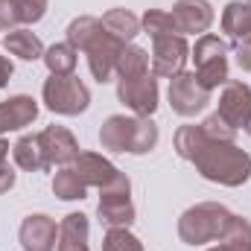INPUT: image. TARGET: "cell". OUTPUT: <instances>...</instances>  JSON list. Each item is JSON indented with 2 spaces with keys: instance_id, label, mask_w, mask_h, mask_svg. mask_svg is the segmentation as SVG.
<instances>
[{
  "instance_id": "603a6c76",
  "label": "cell",
  "mask_w": 251,
  "mask_h": 251,
  "mask_svg": "<svg viewBox=\"0 0 251 251\" xmlns=\"http://www.w3.org/2000/svg\"><path fill=\"white\" fill-rule=\"evenodd\" d=\"M53 193L62 199V201H82L85 193H88V184L79 178V173L70 167H62L56 176H53Z\"/></svg>"
},
{
  "instance_id": "4dcf8cb0",
  "label": "cell",
  "mask_w": 251,
  "mask_h": 251,
  "mask_svg": "<svg viewBox=\"0 0 251 251\" xmlns=\"http://www.w3.org/2000/svg\"><path fill=\"white\" fill-rule=\"evenodd\" d=\"M21 26V15H18V3L15 0H0V29L12 32Z\"/></svg>"
},
{
  "instance_id": "4fadbf2b",
  "label": "cell",
  "mask_w": 251,
  "mask_h": 251,
  "mask_svg": "<svg viewBox=\"0 0 251 251\" xmlns=\"http://www.w3.org/2000/svg\"><path fill=\"white\" fill-rule=\"evenodd\" d=\"M173 18L181 35H204L216 15L207 0H178L173 6Z\"/></svg>"
},
{
  "instance_id": "7a4b0ae2",
  "label": "cell",
  "mask_w": 251,
  "mask_h": 251,
  "mask_svg": "<svg viewBox=\"0 0 251 251\" xmlns=\"http://www.w3.org/2000/svg\"><path fill=\"white\" fill-rule=\"evenodd\" d=\"M67 44H73L76 50H82L88 56V67H91V73L100 85L111 82L117 59H120V53L126 47L123 41H117L111 32L102 29L100 18H91V15L73 18L67 24Z\"/></svg>"
},
{
  "instance_id": "7c38bea8",
  "label": "cell",
  "mask_w": 251,
  "mask_h": 251,
  "mask_svg": "<svg viewBox=\"0 0 251 251\" xmlns=\"http://www.w3.org/2000/svg\"><path fill=\"white\" fill-rule=\"evenodd\" d=\"M231 128H246L251 120V88L246 82H228L222 97H219V111H216Z\"/></svg>"
},
{
  "instance_id": "d6a6232c",
  "label": "cell",
  "mask_w": 251,
  "mask_h": 251,
  "mask_svg": "<svg viewBox=\"0 0 251 251\" xmlns=\"http://www.w3.org/2000/svg\"><path fill=\"white\" fill-rule=\"evenodd\" d=\"M234 50H237V64H240L243 70H249V73H251V41L234 44Z\"/></svg>"
},
{
  "instance_id": "f546056e",
  "label": "cell",
  "mask_w": 251,
  "mask_h": 251,
  "mask_svg": "<svg viewBox=\"0 0 251 251\" xmlns=\"http://www.w3.org/2000/svg\"><path fill=\"white\" fill-rule=\"evenodd\" d=\"M15 3H18L21 26H26V24H38V21L47 15V6H50V0H15Z\"/></svg>"
},
{
  "instance_id": "d590c367",
  "label": "cell",
  "mask_w": 251,
  "mask_h": 251,
  "mask_svg": "<svg viewBox=\"0 0 251 251\" xmlns=\"http://www.w3.org/2000/svg\"><path fill=\"white\" fill-rule=\"evenodd\" d=\"M246 131H249V134H251V120H249V126H246Z\"/></svg>"
},
{
  "instance_id": "5b68a950",
  "label": "cell",
  "mask_w": 251,
  "mask_h": 251,
  "mask_svg": "<svg viewBox=\"0 0 251 251\" xmlns=\"http://www.w3.org/2000/svg\"><path fill=\"white\" fill-rule=\"evenodd\" d=\"M41 97L53 114H64V117H76V114L88 111V105H91V91L85 88V82L76 73L50 76L41 88Z\"/></svg>"
},
{
  "instance_id": "7402d4cb",
  "label": "cell",
  "mask_w": 251,
  "mask_h": 251,
  "mask_svg": "<svg viewBox=\"0 0 251 251\" xmlns=\"http://www.w3.org/2000/svg\"><path fill=\"white\" fill-rule=\"evenodd\" d=\"M207 251H251V222L243 216H234L228 231L219 237V246Z\"/></svg>"
},
{
  "instance_id": "836d02e7",
  "label": "cell",
  "mask_w": 251,
  "mask_h": 251,
  "mask_svg": "<svg viewBox=\"0 0 251 251\" xmlns=\"http://www.w3.org/2000/svg\"><path fill=\"white\" fill-rule=\"evenodd\" d=\"M12 73H15V64L9 62L6 56H0V88H6V85H9Z\"/></svg>"
},
{
  "instance_id": "2e32d148",
  "label": "cell",
  "mask_w": 251,
  "mask_h": 251,
  "mask_svg": "<svg viewBox=\"0 0 251 251\" xmlns=\"http://www.w3.org/2000/svg\"><path fill=\"white\" fill-rule=\"evenodd\" d=\"M88 216L85 213H67L59 222V243L56 251H91L88 249Z\"/></svg>"
},
{
  "instance_id": "8992f818",
  "label": "cell",
  "mask_w": 251,
  "mask_h": 251,
  "mask_svg": "<svg viewBox=\"0 0 251 251\" xmlns=\"http://www.w3.org/2000/svg\"><path fill=\"white\" fill-rule=\"evenodd\" d=\"M97 216L102 225L108 228H128L134 222V204H131V181L128 176L120 173L117 181H111L108 187L100 190V204H97Z\"/></svg>"
},
{
  "instance_id": "277c9868",
  "label": "cell",
  "mask_w": 251,
  "mask_h": 251,
  "mask_svg": "<svg viewBox=\"0 0 251 251\" xmlns=\"http://www.w3.org/2000/svg\"><path fill=\"white\" fill-rule=\"evenodd\" d=\"M234 213L219 204V201H201V204H193L181 213L178 219V237L181 243L187 246H204V243H213L219 240L228 225H231Z\"/></svg>"
},
{
  "instance_id": "6da1fadb",
  "label": "cell",
  "mask_w": 251,
  "mask_h": 251,
  "mask_svg": "<svg viewBox=\"0 0 251 251\" xmlns=\"http://www.w3.org/2000/svg\"><path fill=\"white\" fill-rule=\"evenodd\" d=\"M176 152L196 167V173L222 187H240L251 178V155L237 143L207 140L201 126H181L176 131Z\"/></svg>"
},
{
  "instance_id": "d4e9b609",
  "label": "cell",
  "mask_w": 251,
  "mask_h": 251,
  "mask_svg": "<svg viewBox=\"0 0 251 251\" xmlns=\"http://www.w3.org/2000/svg\"><path fill=\"white\" fill-rule=\"evenodd\" d=\"M190 59L196 62V67H201V64H207V62H216V59H228V44L219 35L204 32V35L196 38V44L190 50Z\"/></svg>"
},
{
  "instance_id": "e575fe53",
  "label": "cell",
  "mask_w": 251,
  "mask_h": 251,
  "mask_svg": "<svg viewBox=\"0 0 251 251\" xmlns=\"http://www.w3.org/2000/svg\"><path fill=\"white\" fill-rule=\"evenodd\" d=\"M6 158H9V143H6V140L0 137V164H3Z\"/></svg>"
},
{
  "instance_id": "4316f807",
  "label": "cell",
  "mask_w": 251,
  "mask_h": 251,
  "mask_svg": "<svg viewBox=\"0 0 251 251\" xmlns=\"http://www.w3.org/2000/svg\"><path fill=\"white\" fill-rule=\"evenodd\" d=\"M193 73H196V79H199V85H201L204 91H216L219 85H228V82H231V79H228V59L207 62V64H201V67H196Z\"/></svg>"
},
{
  "instance_id": "ffe728a7",
  "label": "cell",
  "mask_w": 251,
  "mask_h": 251,
  "mask_svg": "<svg viewBox=\"0 0 251 251\" xmlns=\"http://www.w3.org/2000/svg\"><path fill=\"white\" fill-rule=\"evenodd\" d=\"M12 158H15V164H18L21 170H26V173H44V170H50L47 161H44V152H41V146H38V134H24V137L12 146Z\"/></svg>"
},
{
  "instance_id": "e0dca14e",
  "label": "cell",
  "mask_w": 251,
  "mask_h": 251,
  "mask_svg": "<svg viewBox=\"0 0 251 251\" xmlns=\"http://www.w3.org/2000/svg\"><path fill=\"white\" fill-rule=\"evenodd\" d=\"M222 32H228V38L234 44L251 41V6L243 0H231L222 9Z\"/></svg>"
},
{
  "instance_id": "d6986e66",
  "label": "cell",
  "mask_w": 251,
  "mask_h": 251,
  "mask_svg": "<svg viewBox=\"0 0 251 251\" xmlns=\"http://www.w3.org/2000/svg\"><path fill=\"white\" fill-rule=\"evenodd\" d=\"M100 24H102L105 32H111V35H114L117 41H123V44H131V38L140 35V18L131 15L128 9H111V12H105V15L100 18Z\"/></svg>"
},
{
  "instance_id": "5bb4252c",
  "label": "cell",
  "mask_w": 251,
  "mask_h": 251,
  "mask_svg": "<svg viewBox=\"0 0 251 251\" xmlns=\"http://www.w3.org/2000/svg\"><path fill=\"white\" fill-rule=\"evenodd\" d=\"M73 170L79 173V178L88 184V187H108L111 181H117V176H120V170L108 161V158H102V155H97V152H79V158L73 161Z\"/></svg>"
},
{
  "instance_id": "ba28073f",
  "label": "cell",
  "mask_w": 251,
  "mask_h": 251,
  "mask_svg": "<svg viewBox=\"0 0 251 251\" xmlns=\"http://www.w3.org/2000/svg\"><path fill=\"white\" fill-rule=\"evenodd\" d=\"M167 97H170L173 111L181 114V117H196V114H201V111L207 108V102H210V91H204V88L199 85L196 73H190V70H181L178 76L170 79Z\"/></svg>"
},
{
  "instance_id": "44dd1931",
  "label": "cell",
  "mask_w": 251,
  "mask_h": 251,
  "mask_svg": "<svg viewBox=\"0 0 251 251\" xmlns=\"http://www.w3.org/2000/svg\"><path fill=\"white\" fill-rule=\"evenodd\" d=\"M76 59H79V50L73 44H67V41L53 44V47L44 50V64H47L50 76H70L76 70Z\"/></svg>"
},
{
  "instance_id": "cb8c5ba5",
  "label": "cell",
  "mask_w": 251,
  "mask_h": 251,
  "mask_svg": "<svg viewBox=\"0 0 251 251\" xmlns=\"http://www.w3.org/2000/svg\"><path fill=\"white\" fill-rule=\"evenodd\" d=\"M114 73L120 79H134V76H143L149 73V53L143 47H134V44H126L120 59H117V67Z\"/></svg>"
},
{
  "instance_id": "52a82bcc",
  "label": "cell",
  "mask_w": 251,
  "mask_h": 251,
  "mask_svg": "<svg viewBox=\"0 0 251 251\" xmlns=\"http://www.w3.org/2000/svg\"><path fill=\"white\" fill-rule=\"evenodd\" d=\"M117 100L128 111H134V117H152L158 111V79L152 73L117 79Z\"/></svg>"
},
{
  "instance_id": "9c48e42d",
  "label": "cell",
  "mask_w": 251,
  "mask_h": 251,
  "mask_svg": "<svg viewBox=\"0 0 251 251\" xmlns=\"http://www.w3.org/2000/svg\"><path fill=\"white\" fill-rule=\"evenodd\" d=\"M190 59V47L184 35H161L152 38V76L173 79L184 70Z\"/></svg>"
},
{
  "instance_id": "9a60e30c",
  "label": "cell",
  "mask_w": 251,
  "mask_h": 251,
  "mask_svg": "<svg viewBox=\"0 0 251 251\" xmlns=\"http://www.w3.org/2000/svg\"><path fill=\"white\" fill-rule=\"evenodd\" d=\"M38 117V102L26 94H18V97H9L0 102V137L6 131H18L24 126H32Z\"/></svg>"
},
{
  "instance_id": "8d00e7d4",
  "label": "cell",
  "mask_w": 251,
  "mask_h": 251,
  "mask_svg": "<svg viewBox=\"0 0 251 251\" xmlns=\"http://www.w3.org/2000/svg\"><path fill=\"white\" fill-rule=\"evenodd\" d=\"M246 3H249V6H251V0H246Z\"/></svg>"
},
{
  "instance_id": "8fae6325",
  "label": "cell",
  "mask_w": 251,
  "mask_h": 251,
  "mask_svg": "<svg viewBox=\"0 0 251 251\" xmlns=\"http://www.w3.org/2000/svg\"><path fill=\"white\" fill-rule=\"evenodd\" d=\"M18 240L24 251H53L59 243V225L47 213H29L21 222Z\"/></svg>"
},
{
  "instance_id": "484cf974",
  "label": "cell",
  "mask_w": 251,
  "mask_h": 251,
  "mask_svg": "<svg viewBox=\"0 0 251 251\" xmlns=\"http://www.w3.org/2000/svg\"><path fill=\"white\" fill-rule=\"evenodd\" d=\"M140 29L149 32V38H161V35H181L178 26H176V18L173 12H164V9H146V15L140 18Z\"/></svg>"
},
{
  "instance_id": "3957f363",
  "label": "cell",
  "mask_w": 251,
  "mask_h": 251,
  "mask_svg": "<svg viewBox=\"0 0 251 251\" xmlns=\"http://www.w3.org/2000/svg\"><path fill=\"white\" fill-rule=\"evenodd\" d=\"M100 146L108 152L146 155L158 146V126L152 123V117L111 114L100 128Z\"/></svg>"
},
{
  "instance_id": "30bf717a",
  "label": "cell",
  "mask_w": 251,
  "mask_h": 251,
  "mask_svg": "<svg viewBox=\"0 0 251 251\" xmlns=\"http://www.w3.org/2000/svg\"><path fill=\"white\" fill-rule=\"evenodd\" d=\"M38 146L47 167H70L79 158V143L64 126H47L44 131H38Z\"/></svg>"
},
{
  "instance_id": "1f68e13d",
  "label": "cell",
  "mask_w": 251,
  "mask_h": 251,
  "mask_svg": "<svg viewBox=\"0 0 251 251\" xmlns=\"http://www.w3.org/2000/svg\"><path fill=\"white\" fill-rule=\"evenodd\" d=\"M15 181H18V176H15V170L3 161L0 164V193H9V190L15 187Z\"/></svg>"
},
{
  "instance_id": "ac0fdd59",
  "label": "cell",
  "mask_w": 251,
  "mask_h": 251,
  "mask_svg": "<svg viewBox=\"0 0 251 251\" xmlns=\"http://www.w3.org/2000/svg\"><path fill=\"white\" fill-rule=\"evenodd\" d=\"M3 47L9 50V56H18L24 62H35V59H44V44L35 32H29L26 26H18L12 32H6L3 38Z\"/></svg>"
},
{
  "instance_id": "83f0119b",
  "label": "cell",
  "mask_w": 251,
  "mask_h": 251,
  "mask_svg": "<svg viewBox=\"0 0 251 251\" xmlns=\"http://www.w3.org/2000/svg\"><path fill=\"white\" fill-rule=\"evenodd\" d=\"M102 251H143V243L128 228H108L102 237Z\"/></svg>"
},
{
  "instance_id": "f1b7e54d",
  "label": "cell",
  "mask_w": 251,
  "mask_h": 251,
  "mask_svg": "<svg viewBox=\"0 0 251 251\" xmlns=\"http://www.w3.org/2000/svg\"><path fill=\"white\" fill-rule=\"evenodd\" d=\"M199 126H201V131H204L207 140H222V143H234L237 140V128H231L219 114H210L204 123H199Z\"/></svg>"
}]
</instances>
